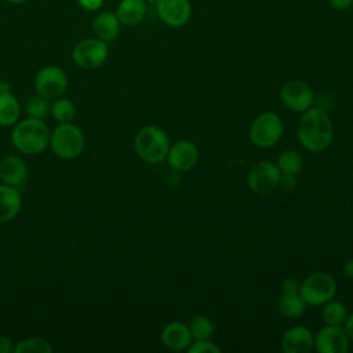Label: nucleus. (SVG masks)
<instances>
[{
  "label": "nucleus",
  "mask_w": 353,
  "mask_h": 353,
  "mask_svg": "<svg viewBox=\"0 0 353 353\" xmlns=\"http://www.w3.org/2000/svg\"><path fill=\"white\" fill-rule=\"evenodd\" d=\"M298 123L299 143L309 152H323L332 142L334 128L330 116L321 108H310L301 113Z\"/></svg>",
  "instance_id": "1"
},
{
  "label": "nucleus",
  "mask_w": 353,
  "mask_h": 353,
  "mask_svg": "<svg viewBox=\"0 0 353 353\" xmlns=\"http://www.w3.org/2000/svg\"><path fill=\"white\" fill-rule=\"evenodd\" d=\"M11 141L23 154H39L50 143V130L40 119L28 117L14 124Z\"/></svg>",
  "instance_id": "2"
},
{
  "label": "nucleus",
  "mask_w": 353,
  "mask_h": 353,
  "mask_svg": "<svg viewBox=\"0 0 353 353\" xmlns=\"http://www.w3.org/2000/svg\"><path fill=\"white\" fill-rule=\"evenodd\" d=\"M170 146L168 135L157 125L142 127L134 138V148L138 157L149 164H157L165 160Z\"/></svg>",
  "instance_id": "3"
},
{
  "label": "nucleus",
  "mask_w": 353,
  "mask_h": 353,
  "mask_svg": "<svg viewBox=\"0 0 353 353\" xmlns=\"http://www.w3.org/2000/svg\"><path fill=\"white\" fill-rule=\"evenodd\" d=\"M84 135L81 130L69 123H59L50 132V146L52 152L65 160L76 159L81 154L84 149Z\"/></svg>",
  "instance_id": "4"
},
{
  "label": "nucleus",
  "mask_w": 353,
  "mask_h": 353,
  "mask_svg": "<svg viewBox=\"0 0 353 353\" xmlns=\"http://www.w3.org/2000/svg\"><path fill=\"white\" fill-rule=\"evenodd\" d=\"M284 134V123L274 112H263L256 116L248 131L251 142L262 149H268L279 143Z\"/></svg>",
  "instance_id": "5"
},
{
  "label": "nucleus",
  "mask_w": 353,
  "mask_h": 353,
  "mask_svg": "<svg viewBox=\"0 0 353 353\" xmlns=\"http://www.w3.org/2000/svg\"><path fill=\"white\" fill-rule=\"evenodd\" d=\"M299 294L306 305L323 306L335 296L336 281L328 273L314 272L299 284Z\"/></svg>",
  "instance_id": "6"
},
{
  "label": "nucleus",
  "mask_w": 353,
  "mask_h": 353,
  "mask_svg": "<svg viewBox=\"0 0 353 353\" xmlns=\"http://www.w3.org/2000/svg\"><path fill=\"white\" fill-rule=\"evenodd\" d=\"M108 43L98 37H88L77 41L72 50L73 62L81 69H97L108 58Z\"/></svg>",
  "instance_id": "7"
},
{
  "label": "nucleus",
  "mask_w": 353,
  "mask_h": 353,
  "mask_svg": "<svg viewBox=\"0 0 353 353\" xmlns=\"http://www.w3.org/2000/svg\"><path fill=\"white\" fill-rule=\"evenodd\" d=\"M280 178L281 172L276 163L261 160L248 170L247 185L254 193L268 194L280 185Z\"/></svg>",
  "instance_id": "8"
},
{
  "label": "nucleus",
  "mask_w": 353,
  "mask_h": 353,
  "mask_svg": "<svg viewBox=\"0 0 353 353\" xmlns=\"http://www.w3.org/2000/svg\"><path fill=\"white\" fill-rule=\"evenodd\" d=\"M34 87L37 94L47 99L61 98L68 88L66 73L59 66H44L36 74Z\"/></svg>",
  "instance_id": "9"
},
{
  "label": "nucleus",
  "mask_w": 353,
  "mask_h": 353,
  "mask_svg": "<svg viewBox=\"0 0 353 353\" xmlns=\"http://www.w3.org/2000/svg\"><path fill=\"white\" fill-rule=\"evenodd\" d=\"M280 98L284 106L295 113H303L314 105L312 87L301 80L287 81L280 90Z\"/></svg>",
  "instance_id": "10"
},
{
  "label": "nucleus",
  "mask_w": 353,
  "mask_h": 353,
  "mask_svg": "<svg viewBox=\"0 0 353 353\" xmlns=\"http://www.w3.org/2000/svg\"><path fill=\"white\" fill-rule=\"evenodd\" d=\"M350 341L342 325L325 324L314 335V349L319 353H346Z\"/></svg>",
  "instance_id": "11"
},
{
  "label": "nucleus",
  "mask_w": 353,
  "mask_h": 353,
  "mask_svg": "<svg viewBox=\"0 0 353 353\" xmlns=\"http://www.w3.org/2000/svg\"><path fill=\"white\" fill-rule=\"evenodd\" d=\"M165 160L168 161V165L172 171L185 172L197 164L199 149L192 141L181 139L170 146Z\"/></svg>",
  "instance_id": "12"
},
{
  "label": "nucleus",
  "mask_w": 353,
  "mask_h": 353,
  "mask_svg": "<svg viewBox=\"0 0 353 353\" xmlns=\"http://www.w3.org/2000/svg\"><path fill=\"white\" fill-rule=\"evenodd\" d=\"M156 8L160 19L171 28L183 26L192 14L189 0H159Z\"/></svg>",
  "instance_id": "13"
},
{
  "label": "nucleus",
  "mask_w": 353,
  "mask_h": 353,
  "mask_svg": "<svg viewBox=\"0 0 353 353\" xmlns=\"http://www.w3.org/2000/svg\"><path fill=\"white\" fill-rule=\"evenodd\" d=\"M314 346V335L305 325H294L281 336V349L285 353H309Z\"/></svg>",
  "instance_id": "14"
},
{
  "label": "nucleus",
  "mask_w": 353,
  "mask_h": 353,
  "mask_svg": "<svg viewBox=\"0 0 353 353\" xmlns=\"http://www.w3.org/2000/svg\"><path fill=\"white\" fill-rule=\"evenodd\" d=\"M192 341L193 336L189 330V325L182 321H171L165 324L161 331L163 345L172 352L186 350Z\"/></svg>",
  "instance_id": "15"
},
{
  "label": "nucleus",
  "mask_w": 353,
  "mask_h": 353,
  "mask_svg": "<svg viewBox=\"0 0 353 353\" xmlns=\"http://www.w3.org/2000/svg\"><path fill=\"white\" fill-rule=\"evenodd\" d=\"M28 168L19 156H6L0 160V181L4 185L19 188L25 183Z\"/></svg>",
  "instance_id": "16"
},
{
  "label": "nucleus",
  "mask_w": 353,
  "mask_h": 353,
  "mask_svg": "<svg viewBox=\"0 0 353 353\" xmlns=\"http://www.w3.org/2000/svg\"><path fill=\"white\" fill-rule=\"evenodd\" d=\"M120 21L113 11H101L95 15L92 21V30L95 37L109 43L117 37L120 33Z\"/></svg>",
  "instance_id": "17"
},
{
  "label": "nucleus",
  "mask_w": 353,
  "mask_h": 353,
  "mask_svg": "<svg viewBox=\"0 0 353 353\" xmlns=\"http://www.w3.org/2000/svg\"><path fill=\"white\" fill-rule=\"evenodd\" d=\"M146 8L148 3L145 0H121L117 4L116 15L121 25L135 26L143 21Z\"/></svg>",
  "instance_id": "18"
},
{
  "label": "nucleus",
  "mask_w": 353,
  "mask_h": 353,
  "mask_svg": "<svg viewBox=\"0 0 353 353\" xmlns=\"http://www.w3.org/2000/svg\"><path fill=\"white\" fill-rule=\"evenodd\" d=\"M19 190L10 185H0V223L10 222L21 210Z\"/></svg>",
  "instance_id": "19"
},
{
  "label": "nucleus",
  "mask_w": 353,
  "mask_h": 353,
  "mask_svg": "<svg viewBox=\"0 0 353 353\" xmlns=\"http://www.w3.org/2000/svg\"><path fill=\"white\" fill-rule=\"evenodd\" d=\"M277 307L279 312L288 317V319H296L303 314L306 309V303L302 299L299 290L295 291H281L277 299Z\"/></svg>",
  "instance_id": "20"
},
{
  "label": "nucleus",
  "mask_w": 353,
  "mask_h": 353,
  "mask_svg": "<svg viewBox=\"0 0 353 353\" xmlns=\"http://www.w3.org/2000/svg\"><path fill=\"white\" fill-rule=\"evenodd\" d=\"M19 102L10 91H0V125H14L19 119Z\"/></svg>",
  "instance_id": "21"
},
{
  "label": "nucleus",
  "mask_w": 353,
  "mask_h": 353,
  "mask_svg": "<svg viewBox=\"0 0 353 353\" xmlns=\"http://www.w3.org/2000/svg\"><path fill=\"white\" fill-rule=\"evenodd\" d=\"M276 165L281 174L296 175L303 168V159L299 152L294 149H287L277 156Z\"/></svg>",
  "instance_id": "22"
},
{
  "label": "nucleus",
  "mask_w": 353,
  "mask_h": 353,
  "mask_svg": "<svg viewBox=\"0 0 353 353\" xmlns=\"http://www.w3.org/2000/svg\"><path fill=\"white\" fill-rule=\"evenodd\" d=\"M349 312L347 307L339 302L334 301V298L323 305L321 309V319L324 324H331V325H342L343 321L346 320Z\"/></svg>",
  "instance_id": "23"
},
{
  "label": "nucleus",
  "mask_w": 353,
  "mask_h": 353,
  "mask_svg": "<svg viewBox=\"0 0 353 353\" xmlns=\"http://www.w3.org/2000/svg\"><path fill=\"white\" fill-rule=\"evenodd\" d=\"M188 325H189L193 339H210L215 331L214 321L208 316H204V314L194 316L189 321Z\"/></svg>",
  "instance_id": "24"
},
{
  "label": "nucleus",
  "mask_w": 353,
  "mask_h": 353,
  "mask_svg": "<svg viewBox=\"0 0 353 353\" xmlns=\"http://www.w3.org/2000/svg\"><path fill=\"white\" fill-rule=\"evenodd\" d=\"M50 342L40 336H32L18 342L14 346V353H51Z\"/></svg>",
  "instance_id": "25"
},
{
  "label": "nucleus",
  "mask_w": 353,
  "mask_h": 353,
  "mask_svg": "<svg viewBox=\"0 0 353 353\" xmlns=\"http://www.w3.org/2000/svg\"><path fill=\"white\" fill-rule=\"evenodd\" d=\"M74 105L65 98H57V101L51 105L50 113L58 123H69L74 117Z\"/></svg>",
  "instance_id": "26"
},
{
  "label": "nucleus",
  "mask_w": 353,
  "mask_h": 353,
  "mask_svg": "<svg viewBox=\"0 0 353 353\" xmlns=\"http://www.w3.org/2000/svg\"><path fill=\"white\" fill-rule=\"evenodd\" d=\"M50 110H51V105L48 99L39 94L36 97L29 98V101L26 102V113L29 114V117L41 120L50 113Z\"/></svg>",
  "instance_id": "27"
},
{
  "label": "nucleus",
  "mask_w": 353,
  "mask_h": 353,
  "mask_svg": "<svg viewBox=\"0 0 353 353\" xmlns=\"http://www.w3.org/2000/svg\"><path fill=\"white\" fill-rule=\"evenodd\" d=\"M186 350L189 353H221V349L210 339H193Z\"/></svg>",
  "instance_id": "28"
},
{
  "label": "nucleus",
  "mask_w": 353,
  "mask_h": 353,
  "mask_svg": "<svg viewBox=\"0 0 353 353\" xmlns=\"http://www.w3.org/2000/svg\"><path fill=\"white\" fill-rule=\"evenodd\" d=\"M76 1L79 7L85 11H98L103 4V0H76Z\"/></svg>",
  "instance_id": "29"
},
{
  "label": "nucleus",
  "mask_w": 353,
  "mask_h": 353,
  "mask_svg": "<svg viewBox=\"0 0 353 353\" xmlns=\"http://www.w3.org/2000/svg\"><path fill=\"white\" fill-rule=\"evenodd\" d=\"M280 185L281 188L287 189V190H291L296 186V178L295 175H287V174H281V178H280Z\"/></svg>",
  "instance_id": "30"
},
{
  "label": "nucleus",
  "mask_w": 353,
  "mask_h": 353,
  "mask_svg": "<svg viewBox=\"0 0 353 353\" xmlns=\"http://www.w3.org/2000/svg\"><path fill=\"white\" fill-rule=\"evenodd\" d=\"M342 327H343V330H345V332H346L349 341L353 342V312L347 314V317H346V320L343 321Z\"/></svg>",
  "instance_id": "31"
},
{
  "label": "nucleus",
  "mask_w": 353,
  "mask_h": 353,
  "mask_svg": "<svg viewBox=\"0 0 353 353\" xmlns=\"http://www.w3.org/2000/svg\"><path fill=\"white\" fill-rule=\"evenodd\" d=\"M330 4L335 10L345 11V10H349L353 6V0H330Z\"/></svg>",
  "instance_id": "32"
},
{
  "label": "nucleus",
  "mask_w": 353,
  "mask_h": 353,
  "mask_svg": "<svg viewBox=\"0 0 353 353\" xmlns=\"http://www.w3.org/2000/svg\"><path fill=\"white\" fill-rule=\"evenodd\" d=\"M14 352V346L7 336L0 335V353H11Z\"/></svg>",
  "instance_id": "33"
},
{
  "label": "nucleus",
  "mask_w": 353,
  "mask_h": 353,
  "mask_svg": "<svg viewBox=\"0 0 353 353\" xmlns=\"http://www.w3.org/2000/svg\"><path fill=\"white\" fill-rule=\"evenodd\" d=\"M343 273H345V276H347L349 279H353V258H352V259H347V261L343 263Z\"/></svg>",
  "instance_id": "34"
},
{
  "label": "nucleus",
  "mask_w": 353,
  "mask_h": 353,
  "mask_svg": "<svg viewBox=\"0 0 353 353\" xmlns=\"http://www.w3.org/2000/svg\"><path fill=\"white\" fill-rule=\"evenodd\" d=\"M6 1H8L11 4H22V3H26L28 0H6Z\"/></svg>",
  "instance_id": "35"
},
{
  "label": "nucleus",
  "mask_w": 353,
  "mask_h": 353,
  "mask_svg": "<svg viewBox=\"0 0 353 353\" xmlns=\"http://www.w3.org/2000/svg\"><path fill=\"white\" fill-rule=\"evenodd\" d=\"M145 1H146V3H149V4H154V6H156L159 0H145Z\"/></svg>",
  "instance_id": "36"
},
{
  "label": "nucleus",
  "mask_w": 353,
  "mask_h": 353,
  "mask_svg": "<svg viewBox=\"0 0 353 353\" xmlns=\"http://www.w3.org/2000/svg\"><path fill=\"white\" fill-rule=\"evenodd\" d=\"M352 7H353V6H352Z\"/></svg>",
  "instance_id": "37"
}]
</instances>
